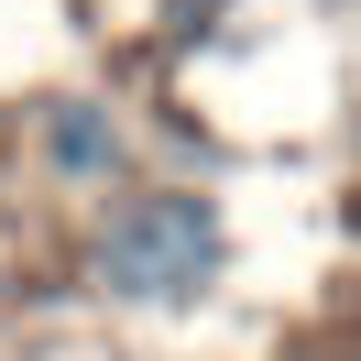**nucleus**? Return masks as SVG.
<instances>
[{
    "instance_id": "f257e3e1",
    "label": "nucleus",
    "mask_w": 361,
    "mask_h": 361,
    "mask_svg": "<svg viewBox=\"0 0 361 361\" xmlns=\"http://www.w3.org/2000/svg\"><path fill=\"white\" fill-rule=\"evenodd\" d=\"M88 263H99V295H121V307H197V295L219 285V263H230L219 197H197V186L121 197Z\"/></svg>"
},
{
    "instance_id": "f03ea898",
    "label": "nucleus",
    "mask_w": 361,
    "mask_h": 361,
    "mask_svg": "<svg viewBox=\"0 0 361 361\" xmlns=\"http://www.w3.org/2000/svg\"><path fill=\"white\" fill-rule=\"evenodd\" d=\"M44 154H55V176H110L121 164V121L110 110H88V99H55V121H44Z\"/></svg>"
}]
</instances>
